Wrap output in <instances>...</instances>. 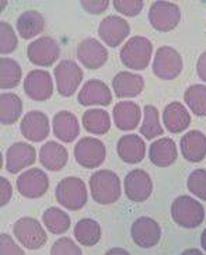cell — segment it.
Listing matches in <instances>:
<instances>
[{"mask_svg":"<svg viewBox=\"0 0 206 255\" xmlns=\"http://www.w3.org/2000/svg\"><path fill=\"white\" fill-rule=\"evenodd\" d=\"M93 199L100 205H111L121 198V180L111 170H99L90 177Z\"/></svg>","mask_w":206,"mask_h":255,"instance_id":"1","label":"cell"},{"mask_svg":"<svg viewBox=\"0 0 206 255\" xmlns=\"http://www.w3.org/2000/svg\"><path fill=\"white\" fill-rule=\"evenodd\" d=\"M171 218L184 229H197L204 223L205 209L202 203L191 196L181 195L171 203Z\"/></svg>","mask_w":206,"mask_h":255,"instance_id":"2","label":"cell"},{"mask_svg":"<svg viewBox=\"0 0 206 255\" xmlns=\"http://www.w3.org/2000/svg\"><path fill=\"white\" fill-rule=\"evenodd\" d=\"M153 55L152 42L146 37H132L123 44L119 58L123 66L132 69V70H145Z\"/></svg>","mask_w":206,"mask_h":255,"instance_id":"3","label":"cell"},{"mask_svg":"<svg viewBox=\"0 0 206 255\" xmlns=\"http://www.w3.org/2000/svg\"><path fill=\"white\" fill-rule=\"evenodd\" d=\"M56 201L65 209L80 210L83 209L89 199L87 187L83 180L77 177H66L56 185L55 189Z\"/></svg>","mask_w":206,"mask_h":255,"instance_id":"4","label":"cell"},{"mask_svg":"<svg viewBox=\"0 0 206 255\" xmlns=\"http://www.w3.org/2000/svg\"><path fill=\"white\" fill-rule=\"evenodd\" d=\"M13 234L18 243L28 250H39L48 241V234L44 227L34 218L18 219L13 225Z\"/></svg>","mask_w":206,"mask_h":255,"instance_id":"5","label":"cell"},{"mask_svg":"<svg viewBox=\"0 0 206 255\" xmlns=\"http://www.w3.org/2000/svg\"><path fill=\"white\" fill-rule=\"evenodd\" d=\"M183 70V58L173 46H160L154 55L153 73L161 80H174Z\"/></svg>","mask_w":206,"mask_h":255,"instance_id":"6","label":"cell"},{"mask_svg":"<svg viewBox=\"0 0 206 255\" xmlns=\"http://www.w3.org/2000/svg\"><path fill=\"white\" fill-rule=\"evenodd\" d=\"M149 21L154 30L168 32L174 30L181 20V10L173 1H154L149 10Z\"/></svg>","mask_w":206,"mask_h":255,"instance_id":"7","label":"cell"},{"mask_svg":"<svg viewBox=\"0 0 206 255\" xmlns=\"http://www.w3.org/2000/svg\"><path fill=\"white\" fill-rule=\"evenodd\" d=\"M56 90L62 97L73 96L83 80V70L73 60H62L54 70Z\"/></svg>","mask_w":206,"mask_h":255,"instance_id":"8","label":"cell"},{"mask_svg":"<svg viewBox=\"0 0 206 255\" xmlns=\"http://www.w3.org/2000/svg\"><path fill=\"white\" fill-rule=\"evenodd\" d=\"M27 56L35 66H52L61 56L58 41L51 37H41L27 46Z\"/></svg>","mask_w":206,"mask_h":255,"instance_id":"9","label":"cell"},{"mask_svg":"<svg viewBox=\"0 0 206 255\" xmlns=\"http://www.w3.org/2000/svg\"><path fill=\"white\" fill-rule=\"evenodd\" d=\"M105 146L97 137H83L75 146V158L84 168H96L105 160Z\"/></svg>","mask_w":206,"mask_h":255,"instance_id":"10","label":"cell"},{"mask_svg":"<svg viewBox=\"0 0 206 255\" xmlns=\"http://www.w3.org/2000/svg\"><path fill=\"white\" fill-rule=\"evenodd\" d=\"M49 188V178L45 171L39 168H31L25 173L20 174L17 178L18 192L28 199H38L46 194Z\"/></svg>","mask_w":206,"mask_h":255,"instance_id":"11","label":"cell"},{"mask_svg":"<svg viewBox=\"0 0 206 255\" xmlns=\"http://www.w3.org/2000/svg\"><path fill=\"white\" fill-rule=\"evenodd\" d=\"M123 189L132 202H145L153 192V181L145 170H132L123 180Z\"/></svg>","mask_w":206,"mask_h":255,"instance_id":"12","label":"cell"},{"mask_svg":"<svg viewBox=\"0 0 206 255\" xmlns=\"http://www.w3.org/2000/svg\"><path fill=\"white\" fill-rule=\"evenodd\" d=\"M24 91L27 97H30L34 101L49 100L54 93V82L51 73L42 69L31 70L24 79Z\"/></svg>","mask_w":206,"mask_h":255,"instance_id":"13","label":"cell"},{"mask_svg":"<svg viewBox=\"0 0 206 255\" xmlns=\"http://www.w3.org/2000/svg\"><path fill=\"white\" fill-rule=\"evenodd\" d=\"M130 236L139 247L152 248L160 241L161 229L154 219L142 216L130 226Z\"/></svg>","mask_w":206,"mask_h":255,"instance_id":"14","label":"cell"},{"mask_svg":"<svg viewBox=\"0 0 206 255\" xmlns=\"http://www.w3.org/2000/svg\"><path fill=\"white\" fill-rule=\"evenodd\" d=\"M129 32L130 25L119 15H108L99 25L100 38L111 48L121 45Z\"/></svg>","mask_w":206,"mask_h":255,"instance_id":"15","label":"cell"},{"mask_svg":"<svg viewBox=\"0 0 206 255\" xmlns=\"http://www.w3.org/2000/svg\"><path fill=\"white\" fill-rule=\"evenodd\" d=\"M77 59L87 69H100L105 65L108 59V51L105 46L96 38L83 39L77 46Z\"/></svg>","mask_w":206,"mask_h":255,"instance_id":"16","label":"cell"},{"mask_svg":"<svg viewBox=\"0 0 206 255\" xmlns=\"http://www.w3.org/2000/svg\"><path fill=\"white\" fill-rule=\"evenodd\" d=\"M37 160L35 147L30 143L17 142L6 151V170L10 174L20 173L25 167H30Z\"/></svg>","mask_w":206,"mask_h":255,"instance_id":"17","label":"cell"},{"mask_svg":"<svg viewBox=\"0 0 206 255\" xmlns=\"http://www.w3.org/2000/svg\"><path fill=\"white\" fill-rule=\"evenodd\" d=\"M21 135L30 142H42L49 135V120L42 111H30L20 124Z\"/></svg>","mask_w":206,"mask_h":255,"instance_id":"18","label":"cell"},{"mask_svg":"<svg viewBox=\"0 0 206 255\" xmlns=\"http://www.w3.org/2000/svg\"><path fill=\"white\" fill-rule=\"evenodd\" d=\"M79 104L89 107V105H109L112 103V93L107 84L97 79H92L84 83L82 90L77 96Z\"/></svg>","mask_w":206,"mask_h":255,"instance_id":"19","label":"cell"},{"mask_svg":"<svg viewBox=\"0 0 206 255\" xmlns=\"http://www.w3.org/2000/svg\"><path fill=\"white\" fill-rule=\"evenodd\" d=\"M118 156L128 164H137L146 156V143L139 135L129 133L122 136L116 144Z\"/></svg>","mask_w":206,"mask_h":255,"instance_id":"20","label":"cell"},{"mask_svg":"<svg viewBox=\"0 0 206 255\" xmlns=\"http://www.w3.org/2000/svg\"><path fill=\"white\" fill-rule=\"evenodd\" d=\"M112 118H114L115 127L118 129H121V130H133L140 122L142 110L133 101H121L114 107Z\"/></svg>","mask_w":206,"mask_h":255,"instance_id":"21","label":"cell"},{"mask_svg":"<svg viewBox=\"0 0 206 255\" xmlns=\"http://www.w3.org/2000/svg\"><path fill=\"white\" fill-rule=\"evenodd\" d=\"M52 129L54 135L65 143L75 142L80 133V125L76 115L69 111H59L54 115L52 120Z\"/></svg>","mask_w":206,"mask_h":255,"instance_id":"22","label":"cell"},{"mask_svg":"<svg viewBox=\"0 0 206 255\" xmlns=\"http://www.w3.org/2000/svg\"><path fill=\"white\" fill-rule=\"evenodd\" d=\"M112 89L118 98H133L145 89V80L132 72H119L112 80Z\"/></svg>","mask_w":206,"mask_h":255,"instance_id":"23","label":"cell"},{"mask_svg":"<svg viewBox=\"0 0 206 255\" xmlns=\"http://www.w3.org/2000/svg\"><path fill=\"white\" fill-rule=\"evenodd\" d=\"M69 160L68 150L65 149L63 144L58 142L49 140L45 144L41 146L39 150V161L42 167H45L49 171H61L66 165Z\"/></svg>","mask_w":206,"mask_h":255,"instance_id":"24","label":"cell"},{"mask_svg":"<svg viewBox=\"0 0 206 255\" xmlns=\"http://www.w3.org/2000/svg\"><path fill=\"white\" fill-rule=\"evenodd\" d=\"M163 122L168 132L171 133H181L191 124V115L188 110L181 103L174 101L164 108L163 111Z\"/></svg>","mask_w":206,"mask_h":255,"instance_id":"25","label":"cell"},{"mask_svg":"<svg viewBox=\"0 0 206 255\" xmlns=\"http://www.w3.org/2000/svg\"><path fill=\"white\" fill-rule=\"evenodd\" d=\"M177 156H178L177 144L170 137H161L150 144L149 158L156 167H160V168L170 167L171 164H174Z\"/></svg>","mask_w":206,"mask_h":255,"instance_id":"26","label":"cell"},{"mask_svg":"<svg viewBox=\"0 0 206 255\" xmlns=\"http://www.w3.org/2000/svg\"><path fill=\"white\" fill-rule=\"evenodd\" d=\"M181 153L185 160L199 163L206 156V136L201 130H190L181 137Z\"/></svg>","mask_w":206,"mask_h":255,"instance_id":"27","label":"cell"},{"mask_svg":"<svg viewBox=\"0 0 206 255\" xmlns=\"http://www.w3.org/2000/svg\"><path fill=\"white\" fill-rule=\"evenodd\" d=\"M17 32L24 39L37 37L45 28V18L37 10H27L17 18Z\"/></svg>","mask_w":206,"mask_h":255,"instance_id":"28","label":"cell"},{"mask_svg":"<svg viewBox=\"0 0 206 255\" xmlns=\"http://www.w3.org/2000/svg\"><path fill=\"white\" fill-rule=\"evenodd\" d=\"M82 122L86 130L93 135H105L111 128L109 114L105 110H99V108L87 110L83 114Z\"/></svg>","mask_w":206,"mask_h":255,"instance_id":"29","label":"cell"},{"mask_svg":"<svg viewBox=\"0 0 206 255\" xmlns=\"http://www.w3.org/2000/svg\"><path fill=\"white\" fill-rule=\"evenodd\" d=\"M0 121L3 125H13L23 113V101L14 93H3L0 96Z\"/></svg>","mask_w":206,"mask_h":255,"instance_id":"30","label":"cell"},{"mask_svg":"<svg viewBox=\"0 0 206 255\" xmlns=\"http://www.w3.org/2000/svg\"><path fill=\"white\" fill-rule=\"evenodd\" d=\"M75 237L84 247H93L101 239V227L94 219H82L75 226Z\"/></svg>","mask_w":206,"mask_h":255,"instance_id":"31","label":"cell"},{"mask_svg":"<svg viewBox=\"0 0 206 255\" xmlns=\"http://www.w3.org/2000/svg\"><path fill=\"white\" fill-rule=\"evenodd\" d=\"M42 223L52 234H63L70 227V216L59 208H48L42 213Z\"/></svg>","mask_w":206,"mask_h":255,"instance_id":"32","label":"cell"},{"mask_svg":"<svg viewBox=\"0 0 206 255\" xmlns=\"http://www.w3.org/2000/svg\"><path fill=\"white\" fill-rule=\"evenodd\" d=\"M21 68L14 59L1 58L0 60V87L1 90H10L20 84Z\"/></svg>","mask_w":206,"mask_h":255,"instance_id":"33","label":"cell"},{"mask_svg":"<svg viewBox=\"0 0 206 255\" xmlns=\"http://www.w3.org/2000/svg\"><path fill=\"white\" fill-rule=\"evenodd\" d=\"M140 133L145 136L147 140H152L154 137L164 133V129L160 125L159 111L154 105H146L143 108V122L140 127Z\"/></svg>","mask_w":206,"mask_h":255,"instance_id":"34","label":"cell"},{"mask_svg":"<svg viewBox=\"0 0 206 255\" xmlns=\"http://www.w3.org/2000/svg\"><path fill=\"white\" fill-rule=\"evenodd\" d=\"M188 108L198 117H206V86L194 84L184 93Z\"/></svg>","mask_w":206,"mask_h":255,"instance_id":"35","label":"cell"},{"mask_svg":"<svg viewBox=\"0 0 206 255\" xmlns=\"http://www.w3.org/2000/svg\"><path fill=\"white\" fill-rule=\"evenodd\" d=\"M187 187L188 191L195 196H198L201 201H206V170L204 168L194 170L188 177Z\"/></svg>","mask_w":206,"mask_h":255,"instance_id":"36","label":"cell"},{"mask_svg":"<svg viewBox=\"0 0 206 255\" xmlns=\"http://www.w3.org/2000/svg\"><path fill=\"white\" fill-rule=\"evenodd\" d=\"M18 45V39L13 27L6 21H0V52L1 55L14 52Z\"/></svg>","mask_w":206,"mask_h":255,"instance_id":"37","label":"cell"},{"mask_svg":"<svg viewBox=\"0 0 206 255\" xmlns=\"http://www.w3.org/2000/svg\"><path fill=\"white\" fill-rule=\"evenodd\" d=\"M51 255H82V250L69 237H61L51 247Z\"/></svg>","mask_w":206,"mask_h":255,"instance_id":"38","label":"cell"},{"mask_svg":"<svg viewBox=\"0 0 206 255\" xmlns=\"http://www.w3.org/2000/svg\"><path fill=\"white\" fill-rule=\"evenodd\" d=\"M112 4L118 13L128 15V17H135L143 10L145 1H142V0H115Z\"/></svg>","mask_w":206,"mask_h":255,"instance_id":"39","label":"cell"},{"mask_svg":"<svg viewBox=\"0 0 206 255\" xmlns=\"http://www.w3.org/2000/svg\"><path fill=\"white\" fill-rule=\"evenodd\" d=\"M0 255H25L20 246L6 233L0 234Z\"/></svg>","mask_w":206,"mask_h":255,"instance_id":"40","label":"cell"},{"mask_svg":"<svg viewBox=\"0 0 206 255\" xmlns=\"http://www.w3.org/2000/svg\"><path fill=\"white\" fill-rule=\"evenodd\" d=\"M80 4L90 14H101L108 8L109 1L108 0H83L80 1Z\"/></svg>","mask_w":206,"mask_h":255,"instance_id":"41","label":"cell"},{"mask_svg":"<svg viewBox=\"0 0 206 255\" xmlns=\"http://www.w3.org/2000/svg\"><path fill=\"white\" fill-rule=\"evenodd\" d=\"M0 187H1V191H0V205L6 206L10 202L11 196H13V187L7 181V178H4V177H0Z\"/></svg>","mask_w":206,"mask_h":255,"instance_id":"42","label":"cell"},{"mask_svg":"<svg viewBox=\"0 0 206 255\" xmlns=\"http://www.w3.org/2000/svg\"><path fill=\"white\" fill-rule=\"evenodd\" d=\"M197 73L206 83V51L199 55L198 62H197Z\"/></svg>","mask_w":206,"mask_h":255,"instance_id":"43","label":"cell"},{"mask_svg":"<svg viewBox=\"0 0 206 255\" xmlns=\"http://www.w3.org/2000/svg\"><path fill=\"white\" fill-rule=\"evenodd\" d=\"M104 255H130L126 250H123V248H111V250H108L107 253Z\"/></svg>","mask_w":206,"mask_h":255,"instance_id":"44","label":"cell"},{"mask_svg":"<svg viewBox=\"0 0 206 255\" xmlns=\"http://www.w3.org/2000/svg\"><path fill=\"white\" fill-rule=\"evenodd\" d=\"M181 255H205L202 251H199L198 248H190V250H185Z\"/></svg>","mask_w":206,"mask_h":255,"instance_id":"45","label":"cell"},{"mask_svg":"<svg viewBox=\"0 0 206 255\" xmlns=\"http://www.w3.org/2000/svg\"><path fill=\"white\" fill-rule=\"evenodd\" d=\"M201 246H202L204 251L206 253V229L202 232V234H201Z\"/></svg>","mask_w":206,"mask_h":255,"instance_id":"46","label":"cell"}]
</instances>
